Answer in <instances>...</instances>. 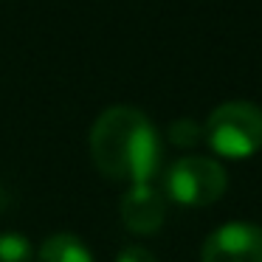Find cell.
<instances>
[{"mask_svg":"<svg viewBox=\"0 0 262 262\" xmlns=\"http://www.w3.org/2000/svg\"><path fill=\"white\" fill-rule=\"evenodd\" d=\"M0 262H34V248L23 234H0Z\"/></svg>","mask_w":262,"mask_h":262,"instance_id":"obj_7","label":"cell"},{"mask_svg":"<svg viewBox=\"0 0 262 262\" xmlns=\"http://www.w3.org/2000/svg\"><path fill=\"white\" fill-rule=\"evenodd\" d=\"M200 262H262V226L245 220L217 226L203 239Z\"/></svg>","mask_w":262,"mask_h":262,"instance_id":"obj_4","label":"cell"},{"mask_svg":"<svg viewBox=\"0 0 262 262\" xmlns=\"http://www.w3.org/2000/svg\"><path fill=\"white\" fill-rule=\"evenodd\" d=\"M116 262H158V259H155L147 248H141V245H127V248L116 256Z\"/></svg>","mask_w":262,"mask_h":262,"instance_id":"obj_9","label":"cell"},{"mask_svg":"<svg viewBox=\"0 0 262 262\" xmlns=\"http://www.w3.org/2000/svg\"><path fill=\"white\" fill-rule=\"evenodd\" d=\"M121 220L133 234L149 237L155 234L166 220V198L152 183H138L130 186L121 198Z\"/></svg>","mask_w":262,"mask_h":262,"instance_id":"obj_5","label":"cell"},{"mask_svg":"<svg viewBox=\"0 0 262 262\" xmlns=\"http://www.w3.org/2000/svg\"><path fill=\"white\" fill-rule=\"evenodd\" d=\"M91 158L110 181L149 183L161 164V138L152 121L136 107L104 110L91 127Z\"/></svg>","mask_w":262,"mask_h":262,"instance_id":"obj_1","label":"cell"},{"mask_svg":"<svg viewBox=\"0 0 262 262\" xmlns=\"http://www.w3.org/2000/svg\"><path fill=\"white\" fill-rule=\"evenodd\" d=\"M172 141L175 144H183V147H192L194 141H198L200 136H203V130H200L194 121H189V119H183V121H178V124H172Z\"/></svg>","mask_w":262,"mask_h":262,"instance_id":"obj_8","label":"cell"},{"mask_svg":"<svg viewBox=\"0 0 262 262\" xmlns=\"http://www.w3.org/2000/svg\"><path fill=\"white\" fill-rule=\"evenodd\" d=\"M203 138L223 158H251L262 149V110L251 102H226L209 116Z\"/></svg>","mask_w":262,"mask_h":262,"instance_id":"obj_2","label":"cell"},{"mask_svg":"<svg viewBox=\"0 0 262 262\" xmlns=\"http://www.w3.org/2000/svg\"><path fill=\"white\" fill-rule=\"evenodd\" d=\"M228 175L223 164L214 158H203V155H189L169 166L166 172V194L169 200L181 206H211L226 194Z\"/></svg>","mask_w":262,"mask_h":262,"instance_id":"obj_3","label":"cell"},{"mask_svg":"<svg viewBox=\"0 0 262 262\" xmlns=\"http://www.w3.org/2000/svg\"><path fill=\"white\" fill-rule=\"evenodd\" d=\"M34 262H93V254L76 234L57 231L40 245Z\"/></svg>","mask_w":262,"mask_h":262,"instance_id":"obj_6","label":"cell"}]
</instances>
